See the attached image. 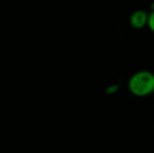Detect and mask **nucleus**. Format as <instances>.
I'll return each mask as SVG.
<instances>
[{
	"instance_id": "7ed1b4c3",
	"label": "nucleus",
	"mask_w": 154,
	"mask_h": 153,
	"mask_svg": "<svg viewBox=\"0 0 154 153\" xmlns=\"http://www.w3.org/2000/svg\"><path fill=\"white\" fill-rule=\"evenodd\" d=\"M147 23H149L151 29H153V14H151V15L148 16Z\"/></svg>"
},
{
	"instance_id": "f03ea898",
	"label": "nucleus",
	"mask_w": 154,
	"mask_h": 153,
	"mask_svg": "<svg viewBox=\"0 0 154 153\" xmlns=\"http://www.w3.org/2000/svg\"><path fill=\"white\" fill-rule=\"evenodd\" d=\"M148 14L144 11H136L131 17V24L135 28H142L147 23Z\"/></svg>"
},
{
	"instance_id": "f257e3e1",
	"label": "nucleus",
	"mask_w": 154,
	"mask_h": 153,
	"mask_svg": "<svg viewBox=\"0 0 154 153\" xmlns=\"http://www.w3.org/2000/svg\"><path fill=\"white\" fill-rule=\"evenodd\" d=\"M131 92L138 96L151 94L154 89V77L151 72L141 71L132 77L129 82Z\"/></svg>"
}]
</instances>
